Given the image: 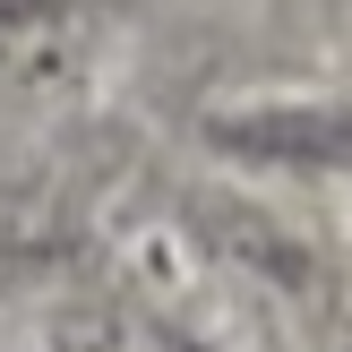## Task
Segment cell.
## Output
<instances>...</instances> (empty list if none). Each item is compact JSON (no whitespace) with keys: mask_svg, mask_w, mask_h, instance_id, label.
Returning a JSON list of instances; mask_svg holds the SVG:
<instances>
[{"mask_svg":"<svg viewBox=\"0 0 352 352\" xmlns=\"http://www.w3.org/2000/svg\"><path fill=\"white\" fill-rule=\"evenodd\" d=\"M232 146H258V155H352V112H258V120H241Z\"/></svg>","mask_w":352,"mask_h":352,"instance_id":"obj_1","label":"cell"}]
</instances>
